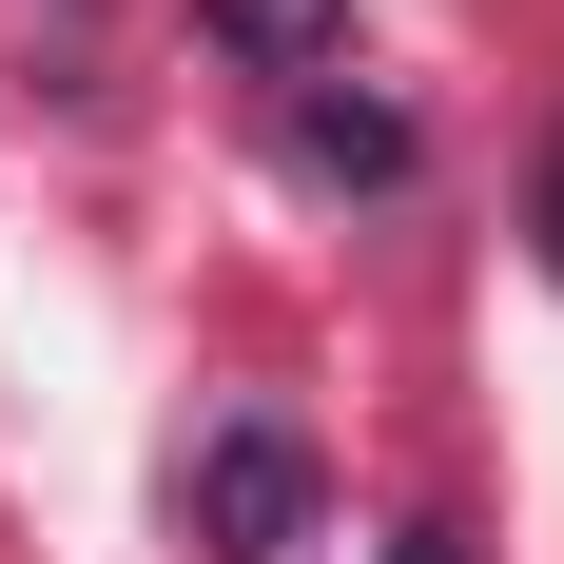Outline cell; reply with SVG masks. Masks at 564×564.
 Returning a JSON list of instances; mask_svg holds the SVG:
<instances>
[{
	"mask_svg": "<svg viewBox=\"0 0 564 564\" xmlns=\"http://www.w3.org/2000/svg\"><path fill=\"white\" fill-rule=\"evenodd\" d=\"M195 20H215L253 78H332V58H350V0H195Z\"/></svg>",
	"mask_w": 564,
	"mask_h": 564,
	"instance_id": "7a4b0ae2",
	"label": "cell"
},
{
	"mask_svg": "<svg viewBox=\"0 0 564 564\" xmlns=\"http://www.w3.org/2000/svg\"><path fill=\"white\" fill-rule=\"evenodd\" d=\"M292 156H312V175H409V117H390V98H332V78H312V98H292Z\"/></svg>",
	"mask_w": 564,
	"mask_h": 564,
	"instance_id": "3957f363",
	"label": "cell"
},
{
	"mask_svg": "<svg viewBox=\"0 0 564 564\" xmlns=\"http://www.w3.org/2000/svg\"><path fill=\"white\" fill-rule=\"evenodd\" d=\"M390 564H467V545H448V525H409V545H390Z\"/></svg>",
	"mask_w": 564,
	"mask_h": 564,
	"instance_id": "277c9868",
	"label": "cell"
},
{
	"mask_svg": "<svg viewBox=\"0 0 564 564\" xmlns=\"http://www.w3.org/2000/svg\"><path fill=\"white\" fill-rule=\"evenodd\" d=\"M175 507H195L215 564H273L292 525H312V448H292V429H215V448L175 467Z\"/></svg>",
	"mask_w": 564,
	"mask_h": 564,
	"instance_id": "6da1fadb",
	"label": "cell"
}]
</instances>
